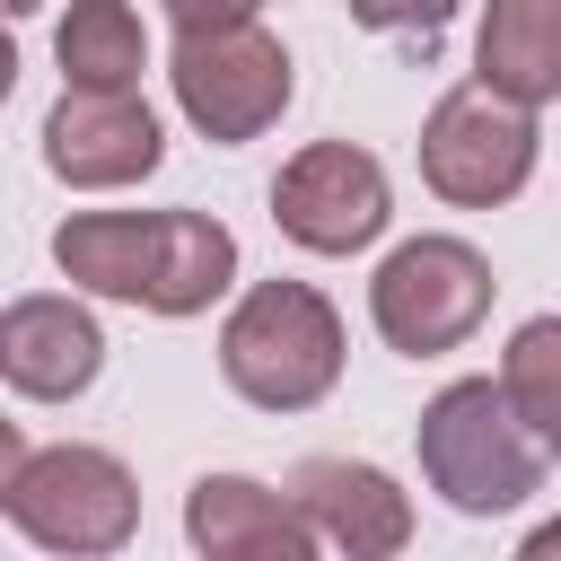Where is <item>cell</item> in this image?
Here are the masks:
<instances>
[{
	"label": "cell",
	"instance_id": "6da1fadb",
	"mask_svg": "<svg viewBox=\"0 0 561 561\" xmlns=\"http://www.w3.org/2000/svg\"><path fill=\"white\" fill-rule=\"evenodd\" d=\"M53 263L70 272V289L149 316H202L237 280V237L210 210H70L53 228Z\"/></svg>",
	"mask_w": 561,
	"mask_h": 561
},
{
	"label": "cell",
	"instance_id": "7a4b0ae2",
	"mask_svg": "<svg viewBox=\"0 0 561 561\" xmlns=\"http://www.w3.org/2000/svg\"><path fill=\"white\" fill-rule=\"evenodd\" d=\"M412 447H421L430 491H438L456 517H508V508H526V500L543 491V456H552V447L526 430V412L508 403L500 377H456V386H438V394L421 403Z\"/></svg>",
	"mask_w": 561,
	"mask_h": 561
},
{
	"label": "cell",
	"instance_id": "3957f363",
	"mask_svg": "<svg viewBox=\"0 0 561 561\" xmlns=\"http://www.w3.org/2000/svg\"><path fill=\"white\" fill-rule=\"evenodd\" d=\"M0 508L9 526L35 543V552H123L131 526H140V491H131V465L114 447H26L18 430H0Z\"/></svg>",
	"mask_w": 561,
	"mask_h": 561
},
{
	"label": "cell",
	"instance_id": "277c9868",
	"mask_svg": "<svg viewBox=\"0 0 561 561\" xmlns=\"http://www.w3.org/2000/svg\"><path fill=\"white\" fill-rule=\"evenodd\" d=\"M219 377L254 412H307L342 377V316L316 280H254L219 324Z\"/></svg>",
	"mask_w": 561,
	"mask_h": 561
},
{
	"label": "cell",
	"instance_id": "5b68a950",
	"mask_svg": "<svg viewBox=\"0 0 561 561\" xmlns=\"http://www.w3.org/2000/svg\"><path fill=\"white\" fill-rule=\"evenodd\" d=\"M491 289L500 280H491L482 245H465V237H403L377 263V280H368V316H377L386 351L438 359V351H465L482 333Z\"/></svg>",
	"mask_w": 561,
	"mask_h": 561
},
{
	"label": "cell",
	"instance_id": "8992f818",
	"mask_svg": "<svg viewBox=\"0 0 561 561\" xmlns=\"http://www.w3.org/2000/svg\"><path fill=\"white\" fill-rule=\"evenodd\" d=\"M167 88H175L184 123L210 149H237V140H263L280 123V105H289V53L254 18L245 26H202V35H175Z\"/></svg>",
	"mask_w": 561,
	"mask_h": 561
},
{
	"label": "cell",
	"instance_id": "52a82bcc",
	"mask_svg": "<svg viewBox=\"0 0 561 561\" xmlns=\"http://www.w3.org/2000/svg\"><path fill=\"white\" fill-rule=\"evenodd\" d=\"M535 175V105L500 96V88H447L421 123V184L456 210H491L508 193H526Z\"/></svg>",
	"mask_w": 561,
	"mask_h": 561
},
{
	"label": "cell",
	"instance_id": "ba28073f",
	"mask_svg": "<svg viewBox=\"0 0 561 561\" xmlns=\"http://www.w3.org/2000/svg\"><path fill=\"white\" fill-rule=\"evenodd\" d=\"M386 219H394L386 167L351 140H307L272 175V228L307 254H359V245L386 237Z\"/></svg>",
	"mask_w": 561,
	"mask_h": 561
},
{
	"label": "cell",
	"instance_id": "9c48e42d",
	"mask_svg": "<svg viewBox=\"0 0 561 561\" xmlns=\"http://www.w3.org/2000/svg\"><path fill=\"white\" fill-rule=\"evenodd\" d=\"M158 158H167V131L131 88H61V105L44 114V167L79 193L140 184L158 175Z\"/></svg>",
	"mask_w": 561,
	"mask_h": 561
},
{
	"label": "cell",
	"instance_id": "30bf717a",
	"mask_svg": "<svg viewBox=\"0 0 561 561\" xmlns=\"http://www.w3.org/2000/svg\"><path fill=\"white\" fill-rule=\"evenodd\" d=\"M96 368H105V333H96V316L79 298L35 289V298L0 307V377L26 403H70V394L96 386Z\"/></svg>",
	"mask_w": 561,
	"mask_h": 561
},
{
	"label": "cell",
	"instance_id": "8fae6325",
	"mask_svg": "<svg viewBox=\"0 0 561 561\" xmlns=\"http://www.w3.org/2000/svg\"><path fill=\"white\" fill-rule=\"evenodd\" d=\"M184 535L210 561H307L324 543L298 491H263L254 473H202L184 491Z\"/></svg>",
	"mask_w": 561,
	"mask_h": 561
},
{
	"label": "cell",
	"instance_id": "7c38bea8",
	"mask_svg": "<svg viewBox=\"0 0 561 561\" xmlns=\"http://www.w3.org/2000/svg\"><path fill=\"white\" fill-rule=\"evenodd\" d=\"M289 491H298V508L316 517V535H324L333 552H351V561H386V552L412 543V500H403L394 473H377V465L307 456V465L289 473Z\"/></svg>",
	"mask_w": 561,
	"mask_h": 561
},
{
	"label": "cell",
	"instance_id": "4fadbf2b",
	"mask_svg": "<svg viewBox=\"0 0 561 561\" xmlns=\"http://www.w3.org/2000/svg\"><path fill=\"white\" fill-rule=\"evenodd\" d=\"M473 79L517 105H552L561 96V0H491L473 35Z\"/></svg>",
	"mask_w": 561,
	"mask_h": 561
},
{
	"label": "cell",
	"instance_id": "5bb4252c",
	"mask_svg": "<svg viewBox=\"0 0 561 561\" xmlns=\"http://www.w3.org/2000/svg\"><path fill=\"white\" fill-rule=\"evenodd\" d=\"M53 61H61L70 88H140V70H149L140 9L131 0H70L61 35H53Z\"/></svg>",
	"mask_w": 561,
	"mask_h": 561
},
{
	"label": "cell",
	"instance_id": "9a60e30c",
	"mask_svg": "<svg viewBox=\"0 0 561 561\" xmlns=\"http://www.w3.org/2000/svg\"><path fill=\"white\" fill-rule=\"evenodd\" d=\"M500 386H508V403L526 412V430L552 447V438H561V316H526V324L508 333Z\"/></svg>",
	"mask_w": 561,
	"mask_h": 561
},
{
	"label": "cell",
	"instance_id": "2e32d148",
	"mask_svg": "<svg viewBox=\"0 0 561 561\" xmlns=\"http://www.w3.org/2000/svg\"><path fill=\"white\" fill-rule=\"evenodd\" d=\"M351 18L359 26H377V35H403V44H438L447 35V18H456V0H351Z\"/></svg>",
	"mask_w": 561,
	"mask_h": 561
},
{
	"label": "cell",
	"instance_id": "e0dca14e",
	"mask_svg": "<svg viewBox=\"0 0 561 561\" xmlns=\"http://www.w3.org/2000/svg\"><path fill=\"white\" fill-rule=\"evenodd\" d=\"M167 18H175V35H202V26H245L263 0H158Z\"/></svg>",
	"mask_w": 561,
	"mask_h": 561
},
{
	"label": "cell",
	"instance_id": "ac0fdd59",
	"mask_svg": "<svg viewBox=\"0 0 561 561\" xmlns=\"http://www.w3.org/2000/svg\"><path fill=\"white\" fill-rule=\"evenodd\" d=\"M526 561H561V517H552V526H535V535H526Z\"/></svg>",
	"mask_w": 561,
	"mask_h": 561
},
{
	"label": "cell",
	"instance_id": "d6986e66",
	"mask_svg": "<svg viewBox=\"0 0 561 561\" xmlns=\"http://www.w3.org/2000/svg\"><path fill=\"white\" fill-rule=\"evenodd\" d=\"M35 9H44V0H9V18H35Z\"/></svg>",
	"mask_w": 561,
	"mask_h": 561
},
{
	"label": "cell",
	"instance_id": "ffe728a7",
	"mask_svg": "<svg viewBox=\"0 0 561 561\" xmlns=\"http://www.w3.org/2000/svg\"><path fill=\"white\" fill-rule=\"evenodd\" d=\"M552 456H561V438H552Z\"/></svg>",
	"mask_w": 561,
	"mask_h": 561
}]
</instances>
